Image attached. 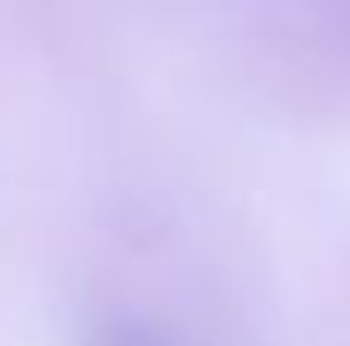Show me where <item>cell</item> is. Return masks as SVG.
<instances>
[{"instance_id": "6da1fadb", "label": "cell", "mask_w": 350, "mask_h": 346, "mask_svg": "<svg viewBox=\"0 0 350 346\" xmlns=\"http://www.w3.org/2000/svg\"><path fill=\"white\" fill-rule=\"evenodd\" d=\"M105 346H161L152 332H137V328H118V332H109L105 337Z\"/></svg>"}]
</instances>
